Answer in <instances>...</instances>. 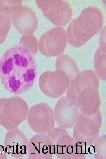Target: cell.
<instances>
[{
  "label": "cell",
  "instance_id": "11",
  "mask_svg": "<svg viewBox=\"0 0 106 159\" xmlns=\"http://www.w3.org/2000/svg\"><path fill=\"white\" fill-rule=\"evenodd\" d=\"M52 144L48 138L35 135L28 141L27 157L29 159L48 158L50 156Z\"/></svg>",
  "mask_w": 106,
  "mask_h": 159
},
{
  "label": "cell",
  "instance_id": "10",
  "mask_svg": "<svg viewBox=\"0 0 106 159\" xmlns=\"http://www.w3.org/2000/svg\"><path fill=\"white\" fill-rule=\"evenodd\" d=\"M99 86V80L96 73L92 70H84L78 73L71 81L68 94L71 97H76L84 89L93 87L98 89Z\"/></svg>",
  "mask_w": 106,
  "mask_h": 159
},
{
  "label": "cell",
  "instance_id": "1",
  "mask_svg": "<svg viewBox=\"0 0 106 159\" xmlns=\"http://www.w3.org/2000/svg\"><path fill=\"white\" fill-rule=\"evenodd\" d=\"M37 74L34 55L19 45L7 50L0 59V78L5 88L19 95L30 89Z\"/></svg>",
  "mask_w": 106,
  "mask_h": 159
},
{
  "label": "cell",
  "instance_id": "5",
  "mask_svg": "<svg viewBox=\"0 0 106 159\" xmlns=\"http://www.w3.org/2000/svg\"><path fill=\"white\" fill-rule=\"evenodd\" d=\"M36 3L45 16L54 24H66L70 20L72 10L70 4L64 0H37Z\"/></svg>",
  "mask_w": 106,
  "mask_h": 159
},
{
  "label": "cell",
  "instance_id": "15",
  "mask_svg": "<svg viewBox=\"0 0 106 159\" xmlns=\"http://www.w3.org/2000/svg\"><path fill=\"white\" fill-rule=\"evenodd\" d=\"M11 25L10 15L0 11V44L6 39Z\"/></svg>",
  "mask_w": 106,
  "mask_h": 159
},
{
  "label": "cell",
  "instance_id": "2",
  "mask_svg": "<svg viewBox=\"0 0 106 159\" xmlns=\"http://www.w3.org/2000/svg\"><path fill=\"white\" fill-rule=\"evenodd\" d=\"M103 22L100 9L95 6L86 7L69 24L66 31L67 41L74 47L82 46L101 29Z\"/></svg>",
  "mask_w": 106,
  "mask_h": 159
},
{
  "label": "cell",
  "instance_id": "7",
  "mask_svg": "<svg viewBox=\"0 0 106 159\" xmlns=\"http://www.w3.org/2000/svg\"><path fill=\"white\" fill-rule=\"evenodd\" d=\"M53 111L47 104L40 103L32 106L27 117L28 125L38 133L49 131L53 125Z\"/></svg>",
  "mask_w": 106,
  "mask_h": 159
},
{
  "label": "cell",
  "instance_id": "8",
  "mask_svg": "<svg viewBox=\"0 0 106 159\" xmlns=\"http://www.w3.org/2000/svg\"><path fill=\"white\" fill-rule=\"evenodd\" d=\"M14 26L21 34H31L36 30L38 19L35 11L30 7L22 5L13 14Z\"/></svg>",
  "mask_w": 106,
  "mask_h": 159
},
{
  "label": "cell",
  "instance_id": "13",
  "mask_svg": "<svg viewBox=\"0 0 106 159\" xmlns=\"http://www.w3.org/2000/svg\"><path fill=\"white\" fill-rule=\"evenodd\" d=\"M56 70L65 72L71 81L78 73L77 65L74 59L68 56L63 55L58 57L55 62Z\"/></svg>",
  "mask_w": 106,
  "mask_h": 159
},
{
  "label": "cell",
  "instance_id": "6",
  "mask_svg": "<svg viewBox=\"0 0 106 159\" xmlns=\"http://www.w3.org/2000/svg\"><path fill=\"white\" fill-rule=\"evenodd\" d=\"M71 81L69 77L64 72L46 71L41 75L39 84L41 90L45 94L55 97L65 92Z\"/></svg>",
  "mask_w": 106,
  "mask_h": 159
},
{
  "label": "cell",
  "instance_id": "9",
  "mask_svg": "<svg viewBox=\"0 0 106 159\" xmlns=\"http://www.w3.org/2000/svg\"><path fill=\"white\" fill-rule=\"evenodd\" d=\"M28 145L26 136L16 129L7 133L4 148L7 154L15 159H22L27 153Z\"/></svg>",
  "mask_w": 106,
  "mask_h": 159
},
{
  "label": "cell",
  "instance_id": "4",
  "mask_svg": "<svg viewBox=\"0 0 106 159\" xmlns=\"http://www.w3.org/2000/svg\"><path fill=\"white\" fill-rule=\"evenodd\" d=\"M67 40L66 31L63 27L56 26L43 34L38 42V49L48 57L59 55L64 51Z\"/></svg>",
  "mask_w": 106,
  "mask_h": 159
},
{
  "label": "cell",
  "instance_id": "12",
  "mask_svg": "<svg viewBox=\"0 0 106 159\" xmlns=\"http://www.w3.org/2000/svg\"><path fill=\"white\" fill-rule=\"evenodd\" d=\"M100 34V44L94 57V64L97 75L101 79H106V32L103 30Z\"/></svg>",
  "mask_w": 106,
  "mask_h": 159
},
{
  "label": "cell",
  "instance_id": "14",
  "mask_svg": "<svg viewBox=\"0 0 106 159\" xmlns=\"http://www.w3.org/2000/svg\"><path fill=\"white\" fill-rule=\"evenodd\" d=\"M19 45L26 49L34 56L38 49V42L34 35L24 34L21 38Z\"/></svg>",
  "mask_w": 106,
  "mask_h": 159
},
{
  "label": "cell",
  "instance_id": "3",
  "mask_svg": "<svg viewBox=\"0 0 106 159\" xmlns=\"http://www.w3.org/2000/svg\"><path fill=\"white\" fill-rule=\"evenodd\" d=\"M28 105L22 98L0 99V125L8 130L16 129L27 118Z\"/></svg>",
  "mask_w": 106,
  "mask_h": 159
},
{
  "label": "cell",
  "instance_id": "16",
  "mask_svg": "<svg viewBox=\"0 0 106 159\" xmlns=\"http://www.w3.org/2000/svg\"><path fill=\"white\" fill-rule=\"evenodd\" d=\"M22 0H0V11L10 15L14 13L22 5Z\"/></svg>",
  "mask_w": 106,
  "mask_h": 159
}]
</instances>
